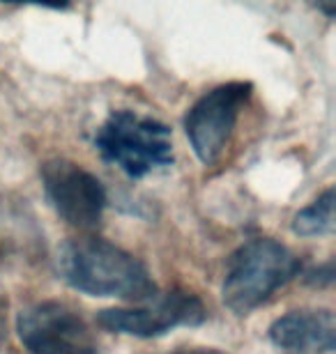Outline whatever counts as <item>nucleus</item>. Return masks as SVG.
<instances>
[{
	"mask_svg": "<svg viewBox=\"0 0 336 354\" xmlns=\"http://www.w3.org/2000/svg\"><path fill=\"white\" fill-rule=\"evenodd\" d=\"M55 272L69 288L90 297L145 304L157 295L152 274L130 251L99 237L69 239L55 253Z\"/></svg>",
	"mask_w": 336,
	"mask_h": 354,
	"instance_id": "f257e3e1",
	"label": "nucleus"
},
{
	"mask_svg": "<svg viewBox=\"0 0 336 354\" xmlns=\"http://www.w3.org/2000/svg\"><path fill=\"white\" fill-rule=\"evenodd\" d=\"M302 272V260L272 237L249 239L228 258L221 299L235 315H249Z\"/></svg>",
	"mask_w": 336,
	"mask_h": 354,
	"instance_id": "f03ea898",
	"label": "nucleus"
},
{
	"mask_svg": "<svg viewBox=\"0 0 336 354\" xmlns=\"http://www.w3.org/2000/svg\"><path fill=\"white\" fill-rule=\"evenodd\" d=\"M95 147L104 161L118 166L132 180L173 166V138L159 120L130 109L113 111L95 133Z\"/></svg>",
	"mask_w": 336,
	"mask_h": 354,
	"instance_id": "7ed1b4c3",
	"label": "nucleus"
},
{
	"mask_svg": "<svg viewBox=\"0 0 336 354\" xmlns=\"http://www.w3.org/2000/svg\"><path fill=\"white\" fill-rule=\"evenodd\" d=\"M19 341L28 354H99L88 322L65 301H37L17 315Z\"/></svg>",
	"mask_w": 336,
	"mask_h": 354,
	"instance_id": "20e7f679",
	"label": "nucleus"
},
{
	"mask_svg": "<svg viewBox=\"0 0 336 354\" xmlns=\"http://www.w3.org/2000/svg\"><path fill=\"white\" fill-rule=\"evenodd\" d=\"M254 86L247 81L221 83L198 99L184 115V133H187L196 157L205 166L214 164L226 145L231 143V136L238 124L242 109L251 97Z\"/></svg>",
	"mask_w": 336,
	"mask_h": 354,
	"instance_id": "39448f33",
	"label": "nucleus"
},
{
	"mask_svg": "<svg viewBox=\"0 0 336 354\" xmlns=\"http://www.w3.org/2000/svg\"><path fill=\"white\" fill-rule=\"evenodd\" d=\"M207 320V308L201 297L187 290L170 292L148 299L143 306L134 308H106L97 313L99 327L113 334L134 338H159L177 327H198Z\"/></svg>",
	"mask_w": 336,
	"mask_h": 354,
	"instance_id": "423d86ee",
	"label": "nucleus"
},
{
	"mask_svg": "<svg viewBox=\"0 0 336 354\" xmlns=\"http://www.w3.org/2000/svg\"><path fill=\"white\" fill-rule=\"evenodd\" d=\"M39 177L46 203L65 223L78 230H92L102 223L109 196L90 171L69 159H51L39 168Z\"/></svg>",
	"mask_w": 336,
	"mask_h": 354,
	"instance_id": "0eeeda50",
	"label": "nucleus"
},
{
	"mask_svg": "<svg viewBox=\"0 0 336 354\" xmlns=\"http://www.w3.org/2000/svg\"><path fill=\"white\" fill-rule=\"evenodd\" d=\"M272 345L283 354H332L336 322L330 308H299L269 324Z\"/></svg>",
	"mask_w": 336,
	"mask_h": 354,
	"instance_id": "6e6552de",
	"label": "nucleus"
},
{
	"mask_svg": "<svg viewBox=\"0 0 336 354\" xmlns=\"http://www.w3.org/2000/svg\"><path fill=\"white\" fill-rule=\"evenodd\" d=\"M37 242L39 232L35 230L33 218L28 221L17 207L0 203V260L10 253L30 251Z\"/></svg>",
	"mask_w": 336,
	"mask_h": 354,
	"instance_id": "1a4fd4ad",
	"label": "nucleus"
},
{
	"mask_svg": "<svg viewBox=\"0 0 336 354\" xmlns=\"http://www.w3.org/2000/svg\"><path fill=\"white\" fill-rule=\"evenodd\" d=\"M292 232L299 237H325L334 232V189L323 191L309 207L292 218Z\"/></svg>",
	"mask_w": 336,
	"mask_h": 354,
	"instance_id": "9d476101",
	"label": "nucleus"
},
{
	"mask_svg": "<svg viewBox=\"0 0 336 354\" xmlns=\"http://www.w3.org/2000/svg\"><path fill=\"white\" fill-rule=\"evenodd\" d=\"M7 338V299L0 297V348H3Z\"/></svg>",
	"mask_w": 336,
	"mask_h": 354,
	"instance_id": "9b49d317",
	"label": "nucleus"
},
{
	"mask_svg": "<svg viewBox=\"0 0 336 354\" xmlns=\"http://www.w3.org/2000/svg\"><path fill=\"white\" fill-rule=\"evenodd\" d=\"M173 354H221L217 350H203V348H196V350H177Z\"/></svg>",
	"mask_w": 336,
	"mask_h": 354,
	"instance_id": "f8f14e48",
	"label": "nucleus"
}]
</instances>
